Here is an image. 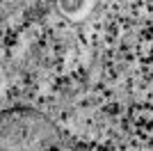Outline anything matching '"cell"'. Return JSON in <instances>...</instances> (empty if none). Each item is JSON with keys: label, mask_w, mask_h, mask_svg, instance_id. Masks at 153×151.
Returning <instances> with one entry per match:
<instances>
[{"label": "cell", "mask_w": 153, "mask_h": 151, "mask_svg": "<svg viewBox=\"0 0 153 151\" xmlns=\"http://www.w3.org/2000/svg\"><path fill=\"white\" fill-rule=\"evenodd\" d=\"M0 151H82L57 126L32 110L0 114Z\"/></svg>", "instance_id": "obj_1"}]
</instances>
